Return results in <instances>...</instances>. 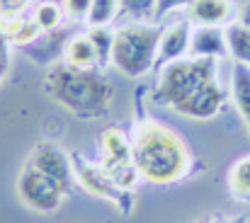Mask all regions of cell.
<instances>
[{"label": "cell", "mask_w": 250, "mask_h": 223, "mask_svg": "<svg viewBox=\"0 0 250 223\" xmlns=\"http://www.w3.org/2000/svg\"><path fill=\"white\" fill-rule=\"evenodd\" d=\"M134 162L141 180L151 184H172L189 172L192 153L182 136L158 119L139 122L134 136Z\"/></svg>", "instance_id": "6da1fadb"}, {"label": "cell", "mask_w": 250, "mask_h": 223, "mask_svg": "<svg viewBox=\"0 0 250 223\" xmlns=\"http://www.w3.org/2000/svg\"><path fill=\"white\" fill-rule=\"evenodd\" d=\"M61 7H63V12L71 20H87L90 7H92V0H63Z\"/></svg>", "instance_id": "603a6c76"}, {"label": "cell", "mask_w": 250, "mask_h": 223, "mask_svg": "<svg viewBox=\"0 0 250 223\" xmlns=\"http://www.w3.org/2000/svg\"><path fill=\"white\" fill-rule=\"evenodd\" d=\"M224 100H226V97H224V87H221V82H219V78H216V80L207 82V85H204L197 95H192L187 102H182L175 112H177L180 117L204 122V119H214V117L221 112Z\"/></svg>", "instance_id": "9c48e42d"}, {"label": "cell", "mask_w": 250, "mask_h": 223, "mask_svg": "<svg viewBox=\"0 0 250 223\" xmlns=\"http://www.w3.org/2000/svg\"><path fill=\"white\" fill-rule=\"evenodd\" d=\"M119 12V0H92L87 22L90 27H109Z\"/></svg>", "instance_id": "d6986e66"}, {"label": "cell", "mask_w": 250, "mask_h": 223, "mask_svg": "<svg viewBox=\"0 0 250 223\" xmlns=\"http://www.w3.org/2000/svg\"><path fill=\"white\" fill-rule=\"evenodd\" d=\"M189 39H192V32H189V22H185V20L172 22V24H167L166 29H161L158 63L166 66L170 61L185 59L187 51H189Z\"/></svg>", "instance_id": "8fae6325"}, {"label": "cell", "mask_w": 250, "mask_h": 223, "mask_svg": "<svg viewBox=\"0 0 250 223\" xmlns=\"http://www.w3.org/2000/svg\"><path fill=\"white\" fill-rule=\"evenodd\" d=\"M187 56L192 59H226L229 46H226V29L221 27H197L189 39V51Z\"/></svg>", "instance_id": "30bf717a"}, {"label": "cell", "mask_w": 250, "mask_h": 223, "mask_svg": "<svg viewBox=\"0 0 250 223\" xmlns=\"http://www.w3.org/2000/svg\"><path fill=\"white\" fill-rule=\"evenodd\" d=\"M46 95L76 114L78 119H97L102 112L109 109L114 87L107 78L92 71V68H71V66H56L46 75L44 82Z\"/></svg>", "instance_id": "7a4b0ae2"}, {"label": "cell", "mask_w": 250, "mask_h": 223, "mask_svg": "<svg viewBox=\"0 0 250 223\" xmlns=\"http://www.w3.org/2000/svg\"><path fill=\"white\" fill-rule=\"evenodd\" d=\"M24 17L22 15H12V12H0V39H15L20 34V29L24 27Z\"/></svg>", "instance_id": "44dd1931"}, {"label": "cell", "mask_w": 250, "mask_h": 223, "mask_svg": "<svg viewBox=\"0 0 250 223\" xmlns=\"http://www.w3.org/2000/svg\"><path fill=\"white\" fill-rule=\"evenodd\" d=\"M231 97L250 131V66L246 63H236L231 71Z\"/></svg>", "instance_id": "4fadbf2b"}, {"label": "cell", "mask_w": 250, "mask_h": 223, "mask_svg": "<svg viewBox=\"0 0 250 223\" xmlns=\"http://www.w3.org/2000/svg\"><path fill=\"white\" fill-rule=\"evenodd\" d=\"M2 68H5V49L0 44V73H2Z\"/></svg>", "instance_id": "4316f807"}, {"label": "cell", "mask_w": 250, "mask_h": 223, "mask_svg": "<svg viewBox=\"0 0 250 223\" xmlns=\"http://www.w3.org/2000/svg\"><path fill=\"white\" fill-rule=\"evenodd\" d=\"M119 10H124L134 20H146V17L153 20L156 0H119Z\"/></svg>", "instance_id": "ffe728a7"}, {"label": "cell", "mask_w": 250, "mask_h": 223, "mask_svg": "<svg viewBox=\"0 0 250 223\" xmlns=\"http://www.w3.org/2000/svg\"><path fill=\"white\" fill-rule=\"evenodd\" d=\"M100 165L126 192H131L136 182L141 180L136 162H134L131 139H126L122 129H104L100 134Z\"/></svg>", "instance_id": "5b68a950"}, {"label": "cell", "mask_w": 250, "mask_h": 223, "mask_svg": "<svg viewBox=\"0 0 250 223\" xmlns=\"http://www.w3.org/2000/svg\"><path fill=\"white\" fill-rule=\"evenodd\" d=\"M216 63H219L216 59L185 56L161 66L156 80V100L175 112L182 102L197 95L207 82L216 80Z\"/></svg>", "instance_id": "3957f363"}, {"label": "cell", "mask_w": 250, "mask_h": 223, "mask_svg": "<svg viewBox=\"0 0 250 223\" xmlns=\"http://www.w3.org/2000/svg\"><path fill=\"white\" fill-rule=\"evenodd\" d=\"M229 192L238 202H250V153L236 160L229 172Z\"/></svg>", "instance_id": "2e32d148"}, {"label": "cell", "mask_w": 250, "mask_h": 223, "mask_svg": "<svg viewBox=\"0 0 250 223\" xmlns=\"http://www.w3.org/2000/svg\"><path fill=\"white\" fill-rule=\"evenodd\" d=\"M92 46H95V56L97 63H112V46H114V32L109 27H90L87 32Z\"/></svg>", "instance_id": "ac0fdd59"}, {"label": "cell", "mask_w": 250, "mask_h": 223, "mask_svg": "<svg viewBox=\"0 0 250 223\" xmlns=\"http://www.w3.org/2000/svg\"><path fill=\"white\" fill-rule=\"evenodd\" d=\"M63 59H66V66H71V68H81V71L92 68L97 63V56H95V46H92L90 37L87 34H78L71 41H66Z\"/></svg>", "instance_id": "5bb4252c"}, {"label": "cell", "mask_w": 250, "mask_h": 223, "mask_svg": "<svg viewBox=\"0 0 250 223\" xmlns=\"http://www.w3.org/2000/svg\"><path fill=\"white\" fill-rule=\"evenodd\" d=\"M161 29L148 22H131L114 32L112 66L126 78H141L158 63Z\"/></svg>", "instance_id": "277c9868"}, {"label": "cell", "mask_w": 250, "mask_h": 223, "mask_svg": "<svg viewBox=\"0 0 250 223\" xmlns=\"http://www.w3.org/2000/svg\"><path fill=\"white\" fill-rule=\"evenodd\" d=\"M192 0H156V10H153V20H163L166 15H170L172 10L180 7H189Z\"/></svg>", "instance_id": "cb8c5ba5"}, {"label": "cell", "mask_w": 250, "mask_h": 223, "mask_svg": "<svg viewBox=\"0 0 250 223\" xmlns=\"http://www.w3.org/2000/svg\"><path fill=\"white\" fill-rule=\"evenodd\" d=\"M32 20L42 27V32H54V29H59L61 22H63V7H61L59 2L44 0V2L37 5Z\"/></svg>", "instance_id": "e0dca14e"}, {"label": "cell", "mask_w": 250, "mask_h": 223, "mask_svg": "<svg viewBox=\"0 0 250 223\" xmlns=\"http://www.w3.org/2000/svg\"><path fill=\"white\" fill-rule=\"evenodd\" d=\"M29 0H0V12H12V15H20L24 7H27Z\"/></svg>", "instance_id": "d4e9b609"}, {"label": "cell", "mask_w": 250, "mask_h": 223, "mask_svg": "<svg viewBox=\"0 0 250 223\" xmlns=\"http://www.w3.org/2000/svg\"><path fill=\"white\" fill-rule=\"evenodd\" d=\"M197 223H243V221H197Z\"/></svg>", "instance_id": "83f0119b"}, {"label": "cell", "mask_w": 250, "mask_h": 223, "mask_svg": "<svg viewBox=\"0 0 250 223\" xmlns=\"http://www.w3.org/2000/svg\"><path fill=\"white\" fill-rule=\"evenodd\" d=\"M189 22L199 27H229L233 20L231 0H192L187 7Z\"/></svg>", "instance_id": "7c38bea8"}, {"label": "cell", "mask_w": 250, "mask_h": 223, "mask_svg": "<svg viewBox=\"0 0 250 223\" xmlns=\"http://www.w3.org/2000/svg\"><path fill=\"white\" fill-rule=\"evenodd\" d=\"M238 22H241L243 27H248L250 29V0L241 7V12H238Z\"/></svg>", "instance_id": "484cf974"}, {"label": "cell", "mask_w": 250, "mask_h": 223, "mask_svg": "<svg viewBox=\"0 0 250 223\" xmlns=\"http://www.w3.org/2000/svg\"><path fill=\"white\" fill-rule=\"evenodd\" d=\"M226 46H229V56L236 63L250 66V29L248 27H243L241 22H231L226 27Z\"/></svg>", "instance_id": "9a60e30c"}, {"label": "cell", "mask_w": 250, "mask_h": 223, "mask_svg": "<svg viewBox=\"0 0 250 223\" xmlns=\"http://www.w3.org/2000/svg\"><path fill=\"white\" fill-rule=\"evenodd\" d=\"M73 158V172H76V182L83 187L87 194H92V197H97V199H107V202H112L114 206H119L122 211H124V216L129 214V209H131V204H129V194L131 192H126V189H122L114 180H112V175L100 165V162H85L83 158H78V153L76 155H71Z\"/></svg>", "instance_id": "52a82bcc"}, {"label": "cell", "mask_w": 250, "mask_h": 223, "mask_svg": "<svg viewBox=\"0 0 250 223\" xmlns=\"http://www.w3.org/2000/svg\"><path fill=\"white\" fill-rule=\"evenodd\" d=\"M27 165H32L34 170L44 172L46 177L56 180L66 192L71 189V184L76 182V172H73V158L61 150L54 143H39L37 148L32 150Z\"/></svg>", "instance_id": "ba28073f"}, {"label": "cell", "mask_w": 250, "mask_h": 223, "mask_svg": "<svg viewBox=\"0 0 250 223\" xmlns=\"http://www.w3.org/2000/svg\"><path fill=\"white\" fill-rule=\"evenodd\" d=\"M66 194L68 192L56 180L46 177L44 172L34 170L32 165H24L17 177V197L34 214H42V216L56 214L61 209Z\"/></svg>", "instance_id": "8992f818"}, {"label": "cell", "mask_w": 250, "mask_h": 223, "mask_svg": "<svg viewBox=\"0 0 250 223\" xmlns=\"http://www.w3.org/2000/svg\"><path fill=\"white\" fill-rule=\"evenodd\" d=\"M39 39H42V27H39L34 20H27L24 27L20 29V34L12 39V44H17V46H32V44L39 41Z\"/></svg>", "instance_id": "7402d4cb"}]
</instances>
